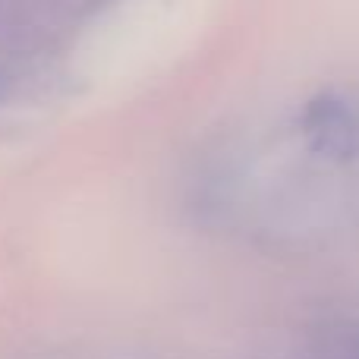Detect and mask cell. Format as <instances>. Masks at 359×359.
Wrapping results in <instances>:
<instances>
[{
    "instance_id": "1",
    "label": "cell",
    "mask_w": 359,
    "mask_h": 359,
    "mask_svg": "<svg viewBox=\"0 0 359 359\" xmlns=\"http://www.w3.org/2000/svg\"><path fill=\"white\" fill-rule=\"evenodd\" d=\"M303 133L309 149L328 161H350L359 151V120L337 95H318L306 104Z\"/></svg>"
}]
</instances>
